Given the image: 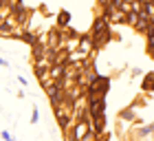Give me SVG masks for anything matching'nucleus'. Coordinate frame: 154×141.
<instances>
[{
  "label": "nucleus",
  "mask_w": 154,
  "mask_h": 141,
  "mask_svg": "<svg viewBox=\"0 0 154 141\" xmlns=\"http://www.w3.org/2000/svg\"><path fill=\"white\" fill-rule=\"evenodd\" d=\"M108 90H110V77L99 75V77H97V80L88 86L86 93H88V95H95V97H108Z\"/></svg>",
  "instance_id": "1"
},
{
  "label": "nucleus",
  "mask_w": 154,
  "mask_h": 141,
  "mask_svg": "<svg viewBox=\"0 0 154 141\" xmlns=\"http://www.w3.org/2000/svg\"><path fill=\"white\" fill-rule=\"evenodd\" d=\"M86 99H88V115H90V119H95L99 115H106V97H95V95L86 93Z\"/></svg>",
  "instance_id": "2"
},
{
  "label": "nucleus",
  "mask_w": 154,
  "mask_h": 141,
  "mask_svg": "<svg viewBox=\"0 0 154 141\" xmlns=\"http://www.w3.org/2000/svg\"><path fill=\"white\" fill-rule=\"evenodd\" d=\"M90 40H93V49L97 51V49H101L103 44H108L112 40V31H110V27L101 29V31H95V33H90Z\"/></svg>",
  "instance_id": "3"
},
{
  "label": "nucleus",
  "mask_w": 154,
  "mask_h": 141,
  "mask_svg": "<svg viewBox=\"0 0 154 141\" xmlns=\"http://www.w3.org/2000/svg\"><path fill=\"white\" fill-rule=\"evenodd\" d=\"M117 119H119V121H125V124H134L137 119H139V115H137L134 106L128 104V106H123V108L117 112Z\"/></svg>",
  "instance_id": "4"
},
{
  "label": "nucleus",
  "mask_w": 154,
  "mask_h": 141,
  "mask_svg": "<svg viewBox=\"0 0 154 141\" xmlns=\"http://www.w3.org/2000/svg\"><path fill=\"white\" fill-rule=\"evenodd\" d=\"M71 20H73L71 11L68 9H60L57 16H55V24H57V29H68V27H71Z\"/></svg>",
  "instance_id": "5"
},
{
  "label": "nucleus",
  "mask_w": 154,
  "mask_h": 141,
  "mask_svg": "<svg viewBox=\"0 0 154 141\" xmlns=\"http://www.w3.org/2000/svg\"><path fill=\"white\" fill-rule=\"evenodd\" d=\"M90 126H93V130H95V135H103V132H108L106 128V115H99V117H95V119H90Z\"/></svg>",
  "instance_id": "6"
},
{
  "label": "nucleus",
  "mask_w": 154,
  "mask_h": 141,
  "mask_svg": "<svg viewBox=\"0 0 154 141\" xmlns=\"http://www.w3.org/2000/svg\"><path fill=\"white\" fill-rule=\"evenodd\" d=\"M66 68H68V64H51L48 73H51V77L55 82H62V80H64V75H66Z\"/></svg>",
  "instance_id": "7"
},
{
  "label": "nucleus",
  "mask_w": 154,
  "mask_h": 141,
  "mask_svg": "<svg viewBox=\"0 0 154 141\" xmlns=\"http://www.w3.org/2000/svg\"><path fill=\"white\" fill-rule=\"evenodd\" d=\"M152 88H154V70L145 73L143 82H141V90H143V93H152Z\"/></svg>",
  "instance_id": "8"
},
{
  "label": "nucleus",
  "mask_w": 154,
  "mask_h": 141,
  "mask_svg": "<svg viewBox=\"0 0 154 141\" xmlns=\"http://www.w3.org/2000/svg\"><path fill=\"white\" fill-rule=\"evenodd\" d=\"M20 40H22L24 44H29V46H35L38 42H40V35H35L33 31H22V35H20Z\"/></svg>",
  "instance_id": "9"
},
{
  "label": "nucleus",
  "mask_w": 154,
  "mask_h": 141,
  "mask_svg": "<svg viewBox=\"0 0 154 141\" xmlns=\"http://www.w3.org/2000/svg\"><path fill=\"white\" fill-rule=\"evenodd\" d=\"M139 18H141V16H139L137 11H130L128 16H125V24H130V27H137V22H139Z\"/></svg>",
  "instance_id": "10"
},
{
  "label": "nucleus",
  "mask_w": 154,
  "mask_h": 141,
  "mask_svg": "<svg viewBox=\"0 0 154 141\" xmlns=\"http://www.w3.org/2000/svg\"><path fill=\"white\" fill-rule=\"evenodd\" d=\"M145 51H148V55L154 60V38H150V35H148V40H145Z\"/></svg>",
  "instance_id": "11"
},
{
  "label": "nucleus",
  "mask_w": 154,
  "mask_h": 141,
  "mask_svg": "<svg viewBox=\"0 0 154 141\" xmlns=\"http://www.w3.org/2000/svg\"><path fill=\"white\" fill-rule=\"evenodd\" d=\"M29 121H31V126H35V124L40 121V110H38V106H33V108H31V119H29Z\"/></svg>",
  "instance_id": "12"
},
{
  "label": "nucleus",
  "mask_w": 154,
  "mask_h": 141,
  "mask_svg": "<svg viewBox=\"0 0 154 141\" xmlns=\"http://www.w3.org/2000/svg\"><path fill=\"white\" fill-rule=\"evenodd\" d=\"M141 75H143L141 68H132V75H130V77H132V80H137V77H141Z\"/></svg>",
  "instance_id": "13"
},
{
  "label": "nucleus",
  "mask_w": 154,
  "mask_h": 141,
  "mask_svg": "<svg viewBox=\"0 0 154 141\" xmlns=\"http://www.w3.org/2000/svg\"><path fill=\"white\" fill-rule=\"evenodd\" d=\"M0 137H2V141H9L11 139V132L9 130H0Z\"/></svg>",
  "instance_id": "14"
},
{
  "label": "nucleus",
  "mask_w": 154,
  "mask_h": 141,
  "mask_svg": "<svg viewBox=\"0 0 154 141\" xmlns=\"http://www.w3.org/2000/svg\"><path fill=\"white\" fill-rule=\"evenodd\" d=\"M0 66H2V68H9V62H7L2 55H0Z\"/></svg>",
  "instance_id": "15"
},
{
  "label": "nucleus",
  "mask_w": 154,
  "mask_h": 141,
  "mask_svg": "<svg viewBox=\"0 0 154 141\" xmlns=\"http://www.w3.org/2000/svg\"><path fill=\"white\" fill-rule=\"evenodd\" d=\"M18 82H20V86H26V84H29V82H26V77H22V75H18Z\"/></svg>",
  "instance_id": "16"
},
{
  "label": "nucleus",
  "mask_w": 154,
  "mask_h": 141,
  "mask_svg": "<svg viewBox=\"0 0 154 141\" xmlns=\"http://www.w3.org/2000/svg\"><path fill=\"white\" fill-rule=\"evenodd\" d=\"M148 35H150V38H154V22H152V29H150V33H148Z\"/></svg>",
  "instance_id": "17"
},
{
  "label": "nucleus",
  "mask_w": 154,
  "mask_h": 141,
  "mask_svg": "<svg viewBox=\"0 0 154 141\" xmlns=\"http://www.w3.org/2000/svg\"><path fill=\"white\" fill-rule=\"evenodd\" d=\"M121 141H132V139H125V137H121Z\"/></svg>",
  "instance_id": "18"
},
{
  "label": "nucleus",
  "mask_w": 154,
  "mask_h": 141,
  "mask_svg": "<svg viewBox=\"0 0 154 141\" xmlns=\"http://www.w3.org/2000/svg\"><path fill=\"white\" fill-rule=\"evenodd\" d=\"M137 2H148V0H137Z\"/></svg>",
  "instance_id": "19"
},
{
  "label": "nucleus",
  "mask_w": 154,
  "mask_h": 141,
  "mask_svg": "<svg viewBox=\"0 0 154 141\" xmlns=\"http://www.w3.org/2000/svg\"><path fill=\"white\" fill-rule=\"evenodd\" d=\"M9 141H16V139H13V137H11V139H9Z\"/></svg>",
  "instance_id": "20"
},
{
  "label": "nucleus",
  "mask_w": 154,
  "mask_h": 141,
  "mask_svg": "<svg viewBox=\"0 0 154 141\" xmlns=\"http://www.w3.org/2000/svg\"><path fill=\"white\" fill-rule=\"evenodd\" d=\"M11 2H16V0H11Z\"/></svg>",
  "instance_id": "21"
},
{
  "label": "nucleus",
  "mask_w": 154,
  "mask_h": 141,
  "mask_svg": "<svg viewBox=\"0 0 154 141\" xmlns=\"http://www.w3.org/2000/svg\"><path fill=\"white\" fill-rule=\"evenodd\" d=\"M152 93H154V88H152Z\"/></svg>",
  "instance_id": "22"
}]
</instances>
